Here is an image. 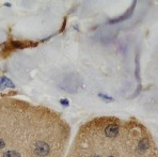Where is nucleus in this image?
<instances>
[{"label":"nucleus","mask_w":158,"mask_h":157,"mask_svg":"<svg viewBox=\"0 0 158 157\" xmlns=\"http://www.w3.org/2000/svg\"><path fill=\"white\" fill-rule=\"evenodd\" d=\"M122 120L104 115L89 120L78 128L65 157H122L120 127Z\"/></svg>","instance_id":"nucleus-1"},{"label":"nucleus","mask_w":158,"mask_h":157,"mask_svg":"<svg viewBox=\"0 0 158 157\" xmlns=\"http://www.w3.org/2000/svg\"><path fill=\"white\" fill-rule=\"evenodd\" d=\"M120 147L122 157H155L158 154L152 133L134 118L121 122Z\"/></svg>","instance_id":"nucleus-2"},{"label":"nucleus","mask_w":158,"mask_h":157,"mask_svg":"<svg viewBox=\"0 0 158 157\" xmlns=\"http://www.w3.org/2000/svg\"><path fill=\"white\" fill-rule=\"evenodd\" d=\"M6 149V130L4 126L0 120V153Z\"/></svg>","instance_id":"nucleus-3"},{"label":"nucleus","mask_w":158,"mask_h":157,"mask_svg":"<svg viewBox=\"0 0 158 157\" xmlns=\"http://www.w3.org/2000/svg\"><path fill=\"white\" fill-rule=\"evenodd\" d=\"M155 157H158V154H157V155H156V156H155Z\"/></svg>","instance_id":"nucleus-4"}]
</instances>
